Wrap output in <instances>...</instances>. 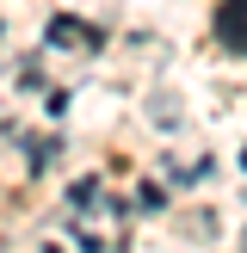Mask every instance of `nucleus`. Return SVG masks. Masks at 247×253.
Listing matches in <instances>:
<instances>
[{"mask_svg":"<svg viewBox=\"0 0 247 253\" xmlns=\"http://www.w3.org/2000/svg\"><path fill=\"white\" fill-rule=\"evenodd\" d=\"M216 31H222V43H229L235 56H247V0H229V6L216 12Z\"/></svg>","mask_w":247,"mask_h":253,"instance_id":"obj_1","label":"nucleus"}]
</instances>
